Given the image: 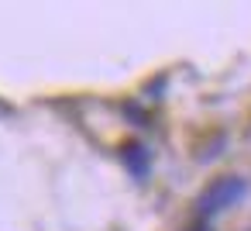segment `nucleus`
Listing matches in <instances>:
<instances>
[{"label": "nucleus", "instance_id": "obj_1", "mask_svg": "<svg viewBox=\"0 0 251 231\" xmlns=\"http://www.w3.org/2000/svg\"><path fill=\"white\" fill-rule=\"evenodd\" d=\"M244 193H248V179L244 176H234V173L230 176H217V179H210L200 190V197H196V217L210 221V217L230 210Z\"/></svg>", "mask_w": 251, "mask_h": 231}, {"label": "nucleus", "instance_id": "obj_5", "mask_svg": "<svg viewBox=\"0 0 251 231\" xmlns=\"http://www.w3.org/2000/svg\"><path fill=\"white\" fill-rule=\"evenodd\" d=\"M189 231H210V228H206V224H196V228H189Z\"/></svg>", "mask_w": 251, "mask_h": 231}, {"label": "nucleus", "instance_id": "obj_2", "mask_svg": "<svg viewBox=\"0 0 251 231\" xmlns=\"http://www.w3.org/2000/svg\"><path fill=\"white\" fill-rule=\"evenodd\" d=\"M117 155H121L124 169H127L138 183H145V179L151 176V152H148V145H145V142H124Z\"/></svg>", "mask_w": 251, "mask_h": 231}, {"label": "nucleus", "instance_id": "obj_3", "mask_svg": "<svg viewBox=\"0 0 251 231\" xmlns=\"http://www.w3.org/2000/svg\"><path fill=\"white\" fill-rule=\"evenodd\" d=\"M121 111H124V117H127V121H134L138 128H148V114H145L138 104H131V100H127V104H121Z\"/></svg>", "mask_w": 251, "mask_h": 231}, {"label": "nucleus", "instance_id": "obj_4", "mask_svg": "<svg viewBox=\"0 0 251 231\" xmlns=\"http://www.w3.org/2000/svg\"><path fill=\"white\" fill-rule=\"evenodd\" d=\"M165 80H169V76L158 73L151 83H145V97H148V100H162V93H165Z\"/></svg>", "mask_w": 251, "mask_h": 231}]
</instances>
